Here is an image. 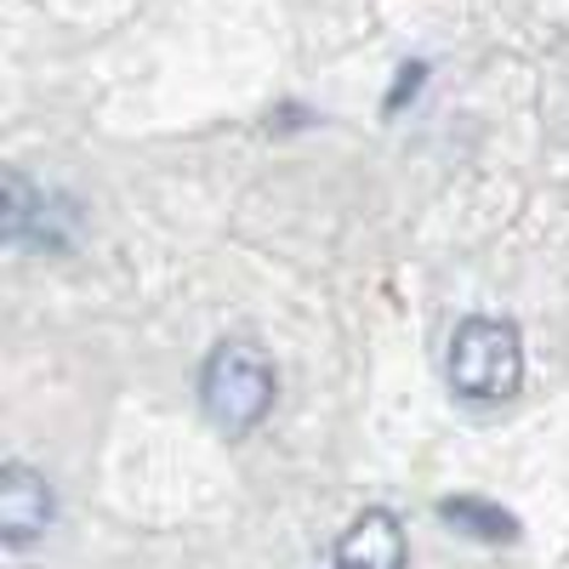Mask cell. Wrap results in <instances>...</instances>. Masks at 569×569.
<instances>
[{"label":"cell","instance_id":"1","mask_svg":"<svg viewBox=\"0 0 569 569\" xmlns=\"http://www.w3.org/2000/svg\"><path fill=\"white\" fill-rule=\"evenodd\" d=\"M273 393H279V376L257 342H222L200 370V405L222 433H251L273 410Z\"/></svg>","mask_w":569,"mask_h":569},{"label":"cell","instance_id":"2","mask_svg":"<svg viewBox=\"0 0 569 569\" xmlns=\"http://www.w3.org/2000/svg\"><path fill=\"white\" fill-rule=\"evenodd\" d=\"M525 382V348L507 319H467L450 342V388L472 405L512 399Z\"/></svg>","mask_w":569,"mask_h":569},{"label":"cell","instance_id":"3","mask_svg":"<svg viewBox=\"0 0 569 569\" xmlns=\"http://www.w3.org/2000/svg\"><path fill=\"white\" fill-rule=\"evenodd\" d=\"M46 525H52V490H46V479L34 467L12 461L0 472V536L12 547H29Z\"/></svg>","mask_w":569,"mask_h":569},{"label":"cell","instance_id":"4","mask_svg":"<svg viewBox=\"0 0 569 569\" xmlns=\"http://www.w3.org/2000/svg\"><path fill=\"white\" fill-rule=\"evenodd\" d=\"M337 569H405V530H399V518L382 512V507L359 512L353 525L342 530V541H337Z\"/></svg>","mask_w":569,"mask_h":569},{"label":"cell","instance_id":"5","mask_svg":"<svg viewBox=\"0 0 569 569\" xmlns=\"http://www.w3.org/2000/svg\"><path fill=\"white\" fill-rule=\"evenodd\" d=\"M439 512H445V525H456V530H467V536H479V541H512V536H518V525H512L501 507L472 501V496H456V501H445Z\"/></svg>","mask_w":569,"mask_h":569},{"label":"cell","instance_id":"6","mask_svg":"<svg viewBox=\"0 0 569 569\" xmlns=\"http://www.w3.org/2000/svg\"><path fill=\"white\" fill-rule=\"evenodd\" d=\"M29 206H34V188L23 182V171H7V240L29 233Z\"/></svg>","mask_w":569,"mask_h":569}]
</instances>
